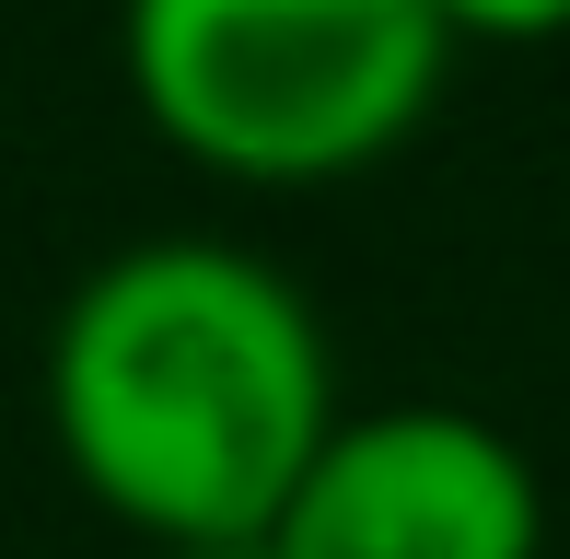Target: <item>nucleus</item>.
Returning a JSON list of instances; mask_svg holds the SVG:
<instances>
[{"label": "nucleus", "instance_id": "nucleus-4", "mask_svg": "<svg viewBox=\"0 0 570 559\" xmlns=\"http://www.w3.org/2000/svg\"><path fill=\"white\" fill-rule=\"evenodd\" d=\"M443 12V36L465 47H548V36H570V0H431Z\"/></svg>", "mask_w": 570, "mask_h": 559}, {"label": "nucleus", "instance_id": "nucleus-5", "mask_svg": "<svg viewBox=\"0 0 570 559\" xmlns=\"http://www.w3.org/2000/svg\"><path fill=\"white\" fill-rule=\"evenodd\" d=\"M187 559H279V548H268V537H256V548H187Z\"/></svg>", "mask_w": 570, "mask_h": 559}, {"label": "nucleus", "instance_id": "nucleus-3", "mask_svg": "<svg viewBox=\"0 0 570 559\" xmlns=\"http://www.w3.org/2000/svg\"><path fill=\"white\" fill-rule=\"evenodd\" d=\"M279 559H535L548 490L524 443L478 409H361L326 431L268 524Z\"/></svg>", "mask_w": 570, "mask_h": 559}, {"label": "nucleus", "instance_id": "nucleus-2", "mask_svg": "<svg viewBox=\"0 0 570 559\" xmlns=\"http://www.w3.org/2000/svg\"><path fill=\"white\" fill-rule=\"evenodd\" d=\"M140 117L233 187H350L431 117V0H117Z\"/></svg>", "mask_w": 570, "mask_h": 559}, {"label": "nucleus", "instance_id": "nucleus-1", "mask_svg": "<svg viewBox=\"0 0 570 559\" xmlns=\"http://www.w3.org/2000/svg\"><path fill=\"white\" fill-rule=\"evenodd\" d=\"M338 420L315 303L210 234L117 245L47 326V443L164 559L256 548Z\"/></svg>", "mask_w": 570, "mask_h": 559}]
</instances>
